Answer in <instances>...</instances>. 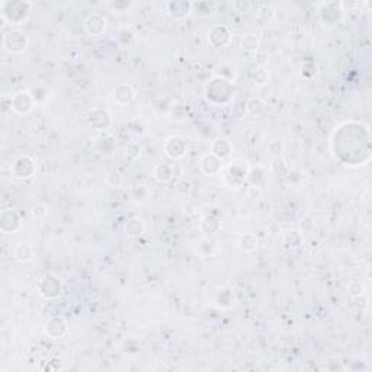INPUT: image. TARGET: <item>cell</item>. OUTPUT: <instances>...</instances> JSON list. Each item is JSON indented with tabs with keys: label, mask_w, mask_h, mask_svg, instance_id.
Masks as SVG:
<instances>
[{
	"label": "cell",
	"mask_w": 372,
	"mask_h": 372,
	"mask_svg": "<svg viewBox=\"0 0 372 372\" xmlns=\"http://www.w3.org/2000/svg\"><path fill=\"white\" fill-rule=\"evenodd\" d=\"M233 92H234V87H233V84L230 82V79L218 76V77H214L208 83L205 93H207L208 100H211L212 103L223 105V103H226V102L231 99Z\"/></svg>",
	"instance_id": "6da1fadb"
},
{
	"label": "cell",
	"mask_w": 372,
	"mask_h": 372,
	"mask_svg": "<svg viewBox=\"0 0 372 372\" xmlns=\"http://www.w3.org/2000/svg\"><path fill=\"white\" fill-rule=\"evenodd\" d=\"M32 3L29 2H3L2 3V15L10 25H22L29 16Z\"/></svg>",
	"instance_id": "7a4b0ae2"
},
{
	"label": "cell",
	"mask_w": 372,
	"mask_h": 372,
	"mask_svg": "<svg viewBox=\"0 0 372 372\" xmlns=\"http://www.w3.org/2000/svg\"><path fill=\"white\" fill-rule=\"evenodd\" d=\"M3 47L9 53H22L28 47L27 35L19 29H12L3 36Z\"/></svg>",
	"instance_id": "3957f363"
},
{
	"label": "cell",
	"mask_w": 372,
	"mask_h": 372,
	"mask_svg": "<svg viewBox=\"0 0 372 372\" xmlns=\"http://www.w3.org/2000/svg\"><path fill=\"white\" fill-rule=\"evenodd\" d=\"M61 281L54 276V275H47L44 276L39 285H38V291L39 294L44 297V298H48V300H53V298H57L60 294H61Z\"/></svg>",
	"instance_id": "277c9868"
},
{
	"label": "cell",
	"mask_w": 372,
	"mask_h": 372,
	"mask_svg": "<svg viewBox=\"0 0 372 372\" xmlns=\"http://www.w3.org/2000/svg\"><path fill=\"white\" fill-rule=\"evenodd\" d=\"M249 176V166L245 160H234L228 166L227 182L231 186H240Z\"/></svg>",
	"instance_id": "5b68a950"
},
{
	"label": "cell",
	"mask_w": 372,
	"mask_h": 372,
	"mask_svg": "<svg viewBox=\"0 0 372 372\" xmlns=\"http://www.w3.org/2000/svg\"><path fill=\"white\" fill-rule=\"evenodd\" d=\"M22 226L20 223V217L16 211L13 209H5L0 215V228L3 233L6 234H13L16 233Z\"/></svg>",
	"instance_id": "8992f818"
},
{
	"label": "cell",
	"mask_w": 372,
	"mask_h": 372,
	"mask_svg": "<svg viewBox=\"0 0 372 372\" xmlns=\"http://www.w3.org/2000/svg\"><path fill=\"white\" fill-rule=\"evenodd\" d=\"M231 34L226 25H214L208 32V42L215 48H223L230 42Z\"/></svg>",
	"instance_id": "52a82bcc"
},
{
	"label": "cell",
	"mask_w": 372,
	"mask_h": 372,
	"mask_svg": "<svg viewBox=\"0 0 372 372\" xmlns=\"http://www.w3.org/2000/svg\"><path fill=\"white\" fill-rule=\"evenodd\" d=\"M35 102L32 99L31 93L28 92H18L13 98H12V109L16 112V114H28L31 112V109L34 108Z\"/></svg>",
	"instance_id": "ba28073f"
},
{
	"label": "cell",
	"mask_w": 372,
	"mask_h": 372,
	"mask_svg": "<svg viewBox=\"0 0 372 372\" xmlns=\"http://www.w3.org/2000/svg\"><path fill=\"white\" fill-rule=\"evenodd\" d=\"M111 122H112V117H111L109 111H106V109L96 108L91 111V114H89V124L95 129L103 131V129L109 128Z\"/></svg>",
	"instance_id": "9c48e42d"
},
{
	"label": "cell",
	"mask_w": 372,
	"mask_h": 372,
	"mask_svg": "<svg viewBox=\"0 0 372 372\" xmlns=\"http://www.w3.org/2000/svg\"><path fill=\"white\" fill-rule=\"evenodd\" d=\"M164 150H166V155L169 156L170 159H181L186 151V143L182 137L172 136L166 140Z\"/></svg>",
	"instance_id": "30bf717a"
},
{
	"label": "cell",
	"mask_w": 372,
	"mask_h": 372,
	"mask_svg": "<svg viewBox=\"0 0 372 372\" xmlns=\"http://www.w3.org/2000/svg\"><path fill=\"white\" fill-rule=\"evenodd\" d=\"M166 10L169 16L174 19H185L189 16L192 12V3L185 2V0H174V2H167L166 3Z\"/></svg>",
	"instance_id": "8fae6325"
},
{
	"label": "cell",
	"mask_w": 372,
	"mask_h": 372,
	"mask_svg": "<svg viewBox=\"0 0 372 372\" xmlns=\"http://www.w3.org/2000/svg\"><path fill=\"white\" fill-rule=\"evenodd\" d=\"M84 28L92 36H99L106 31V19L100 13H92L84 20Z\"/></svg>",
	"instance_id": "7c38bea8"
},
{
	"label": "cell",
	"mask_w": 372,
	"mask_h": 372,
	"mask_svg": "<svg viewBox=\"0 0 372 372\" xmlns=\"http://www.w3.org/2000/svg\"><path fill=\"white\" fill-rule=\"evenodd\" d=\"M35 172V162L29 156H20L13 164V173L18 178H31Z\"/></svg>",
	"instance_id": "4fadbf2b"
},
{
	"label": "cell",
	"mask_w": 372,
	"mask_h": 372,
	"mask_svg": "<svg viewBox=\"0 0 372 372\" xmlns=\"http://www.w3.org/2000/svg\"><path fill=\"white\" fill-rule=\"evenodd\" d=\"M134 98H136V92L129 84L122 83V84H118L114 89V99L121 106H125L128 103H131L134 100Z\"/></svg>",
	"instance_id": "5bb4252c"
},
{
	"label": "cell",
	"mask_w": 372,
	"mask_h": 372,
	"mask_svg": "<svg viewBox=\"0 0 372 372\" xmlns=\"http://www.w3.org/2000/svg\"><path fill=\"white\" fill-rule=\"evenodd\" d=\"M342 16V9L339 6V3L336 2H330V3H324L323 5V10H321V18L323 20L329 24V25H333L336 24L337 20Z\"/></svg>",
	"instance_id": "9a60e30c"
},
{
	"label": "cell",
	"mask_w": 372,
	"mask_h": 372,
	"mask_svg": "<svg viewBox=\"0 0 372 372\" xmlns=\"http://www.w3.org/2000/svg\"><path fill=\"white\" fill-rule=\"evenodd\" d=\"M201 170L208 176H214L221 170V160L214 155L204 156L201 160Z\"/></svg>",
	"instance_id": "2e32d148"
},
{
	"label": "cell",
	"mask_w": 372,
	"mask_h": 372,
	"mask_svg": "<svg viewBox=\"0 0 372 372\" xmlns=\"http://www.w3.org/2000/svg\"><path fill=\"white\" fill-rule=\"evenodd\" d=\"M46 330L50 336L54 337V339H58V337H61L65 335V332H67V324H65V321H64L61 317H54L48 321Z\"/></svg>",
	"instance_id": "e0dca14e"
},
{
	"label": "cell",
	"mask_w": 372,
	"mask_h": 372,
	"mask_svg": "<svg viewBox=\"0 0 372 372\" xmlns=\"http://www.w3.org/2000/svg\"><path fill=\"white\" fill-rule=\"evenodd\" d=\"M231 153V144L226 138H218L215 141H212L211 145V155L217 156L218 159H226Z\"/></svg>",
	"instance_id": "ac0fdd59"
},
{
	"label": "cell",
	"mask_w": 372,
	"mask_h": 372,
	"mask_svg": "<svg viewBox=\"0 0 372 372\" xmlns=\"http://www.w3.org/2000/svg\"><path fill=\"white\" fill-rule=\"evenodd\" d=\"M115 41L121 47L127 48V47L134 44V41H136V32L128 27L119 28L118 31H117V34H115Z\"/></svg>",
	"instance_id": "d6986e66"
},
{
	"label": "cell",
	"mask_w": 372,
	"mask_h": 372,
	"mask_svg": "<svg viewBox=\"0 0 372 372\" xmlns=\"http://www.w3.org/2000/svg\"><path fill=\"white\" fill-rule=\"evenodd\" d=\"M200 227L204 234L211 236V234H215L218 230H220L221 223L218 221V218H215L214 215H209L208 214V215H205V217L201 220Z\"/></svg>",
	"instance_id": "ffe728a7"
},
{
	"label": "cell",
	"mask_w": 372,
	"mask_h": 372,
	"mask_svg": "<svg viewBox=\"0 0 372 372\" xmlns=\"http://www.w3.org/2000/svg\"><path fill=\"white\" fill-rule=\"evenodd\" d=\"M153 176H155L156 181L162 182V183L169 182L173 178L172 166H169V164L166 163H159L153 169Z\"/></svg>",
	"instance_id": "44dd1931"
},
{
	"label": "cell",
	"mask_w": 372,
	"mask_h": 372,
	"mask_svg": "<svg viewBox=\"0 0 372 372\" xmlns=\"http://www.w3.org/2000/svg\"><path fill=\"white\" fill-rule=\"evenodd\" d=\"M13 256L15 259H18L19 262H28L32 259L34 256V249L32 246L27 245V243H19L16 247L13 249Z\"/></svg>",
	"instance_id": "7402d4cb"
},
{
	"label": "cell",
	"mask_w": 372,
	"mask_h": 372,
	"mask_svg": "<svg viewBox=\"0 0 372 372\" xmlns=\"http://www.w3.org/2000/svg\"><path fill=\"white\" fill-rule=\"evenodd\" d=\"M125 231H127L128 236L131 237L141 236L143 231H144V224H143V221L140 218H129L127 223H125Z\"/></svg>",
	"instance_id": "603a6c76"
},
{
	"label": "cell",
	"mask_w": 372,
	"mask_h": 372,
	"mask_svg": "<svg viewBox=\"0 0 372 372\" xmlns=\"http://www.w3.org/2000/svg\"><path fill=\"white\" fill-rule=\"evenodd\" d=\"M238 246L243 252H252L257 247V237L252 234V233H247L245 236L240 237L238 240Z\"/></svg>",
	"instance_id": "cb8c5ba5"
},
{
	"label": "cell",
	"mask_w": 372,
	"mask_h": 372,
	"mask_svg": "<svg viewBox=\"0 0 372 372\" xmlns=\"http://www.w3.org/2000/svg\"><path fill=\"white\" fill-rule=\"evenodd\" d=\"M246 111L253 117H259L265 111V103L259 98H253L246 102Z\"/></svg>",
	"instance_id": "d4e9b609"
},
{
	"label": "cell",
	"mask_w": 372,
	"mask_h": 372,
	"mask_svg": "<svg viewBox=\"0 0 372 372\" xmlns=\"http://www.w3.org/2000/svg\"><path fill=\"white\" fill-rule=\"evenodd\" d=\"M242 47L247 53H257L259 51V39L253 34H246L242 38Z\"/></svg>",
	"instance_id": "484cf974"
},
{
	"label": "cell",
	"mask_w": 372,
	"mask_h": 372,
	"mask_svg": "<svg viewBox=\"0 0 372 372\" xmlns=\"http://www.w3.org/2000/svg\"><path fill=\"white\" fill-rule=\"evenodd\" d=\"M347 292H349V295H352V297H361V295L365 294V287H363V283L361 281L354 279V281L347 285Z\"/></svg>",
	"instance_id": "4316f807"
},
{
	"label": "cell",
	"mask_w": 372,
	"mask_h": 372,
	"mask_svg": "<svg viewBox=\"0 0 372 372\" xmlns=\"http://www.w3.org/2000/svg\"><path fill=\"white\" fill-rule=\"evenodd\" d=\"M31 96H32V99H34L35 103H41V102H44L48 98V91L44 89V87H41V86H38V87L31 91Z\"/></svg>",
	"instance_id": "83f0119b"
},
{
	"label": "cell",
	"mask_w": 372,
	"mask_h": 372,
	"mask_svg": "<svg viewBox=\"0 0 372 372\" xmlns=\"http://www.w3.org/2000/svg\"><path fill=\"white\" fill-rule=\"evenodd\" d=\"M268 77H269V74H268V72L265 70L264 67L256 69V72L253 73V80L257 84H265V83L268 82Z\"/></svg>",
	"instance_id": "f1b7e54d"
},
{
	"label": "cell",
	"mask_w": 372,
	"mask_h": 372,
	"mask_svg": "<svg viewBox=\"0 0 372 372\" xmlns=\"http://www.w3.org/2000/svg\"><path fill=\"white\" fill-rule=\"evenodd\" d=\"M233 9L238 13H246L252 9V3L246 2V0H236V2H233Z\"/></svg>",
	"instance_id": "f546056e"
},
{
	"label": "cell",
	"mask_w": 372,
	"mask_h": 372,
	"mask_svg": "<svg viewBox=\"0 0 372 372\" xmlns=\"http://www.w3.org/2000/svg\"><path fill=\"white\" fill-rule=\"evenodd\" d=\"M192 9L196 10V13H200V15H208L211 13L212 8L207 2H200V3H192Z\"/></svg>",
	"instance_id": "4dcf8cb0"
},
{
	"label": "cell",
	"mask_w": 372,
	"mask_h": 372,
	"mask_svg": "<svg viewBox=\"0 0 372 372\" xmlns=\"http://www.w3.org/2000/svg\"><path fill=\"white\" fill-rule=\"evenodd\" d=\"M228 291L230 290L221 291V292H220V295H218V304H220V305H223V307H231V304H230V302H233V292L230 294V297H227Z\"/></svg>",
	"instance_id": "1f68e13d"
},
{
	"label": "cell",
	"mask_w": 372,
	"mask_h": 372,
	"mask_svg": "<svg viewBox=\"0 0 372 372\" xmlns=\"http://www.w3.org/2000/svg\"><path fill=\"white\" fill-rule=\"evenodd\" d=\"M275 15V10L271 6H262L259 10V16L264 19V20H271Z\"/></svg>",
	"instance_id": "d6a6232c"
},
{
	"label": "cell",
	"mask_w": 372,
	"mask_h": 372,
	"mask_svg": "<svg viewBox=\"0 0 372 372\" xmlns=\"http://www.w3.org/2000/svg\"><path fill=\"white\" fill-rule=\"evenodd\" d=\"M268 53H265V51H257V53H254V61L256 64L259 65V67H265V64L268 63Z\"/></svg>",
	"instance_id": "836d02e7"
},
{
	"label": "cell",
	"mask_w": 372,
	"mask_h": 372,
	"mask_svg": "<svg viewBox=\"0 0 372 372\" xmlns=\"http://www.w3.org/2000/svg\"><path fill=\"white\" fill-rule=\"evenodd\" d=\"M109 6L115 12H124L131 6V3L129 2H112V3H109Z\"/></svg>",
	"instance_id": "e575fe53"
},
{
	"label": "cell",
	"mask_w": 372,
	"mask_h": 372,
	"mask_svg": "<svg viewBox=\"0 0 372 372\" xmlns=\"http://www.w3.org/2000/svg\"><path fill=\"white\" fill-rule=\"evenodd\" d=\"M47 214V207L42 204H38L32 208V215L35 218H42Z\"/></svg>",
	"instance_id": "d590c367"
},
{
	"label": "cell",
	"mask_w": 372,
	"mask_h": 372,
	"mask_svg": "<svg viewBox=\"0 0 372 372\" xmlns=\"http://www.w3.org/2000/svg\"><path fill=\"white\" fill-rule=\"evenodd\" d=\"M358 5H359V3H356V2H351V3H347V2H340V3H339V6H340L342 12H345L346 9H349V10L355 9Z\"/></svg>",
	"instance_id": "8d00e7d4"
}]
</instances>
